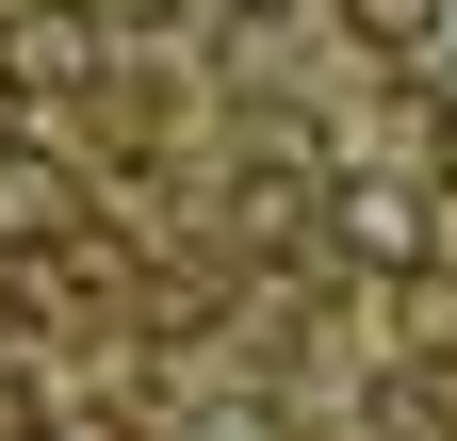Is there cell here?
Returning <instances> with one entry per match:
<instances>
[{"mask_svg": "<svg viewBox=\"0 0 457 441\" xmlns=\"http://www.w3.org/2000/svg\"><path fill=\"white\" fill-rule=\"evenodd\" d=\"M343 245H360V262H425V212H409V180H360V196H343Z\"/></svg>", "mask_w": 457, "mask_h": 441, "instance_id": "cell-3", "label": "cell"}, {"mask_svg": "<svg viewBox=\"0 0 457 441\" xmlns=\"http://www.w3.org/2000/svg\"><path fill=\"white\" fill-rule=\"evenodd\" d=\"M0 82H98V17H82V0L0 17Z\"/></svg>", "mask_w": 457, "mask_h": 441, "instance_id": "cell-2", "label": "cell"}, {"mask_svg": "<svg viewBox=\"0 0 457 441\" xmlns=\"http://www.w3.org/2000/svg\"><path fill=\"white\" fill-rule=\"evenodd\" d=\"M0 245H82V163L0 147Z\"/></svg>", "mask_w": 457, "mask_h": 441, "instance_id": "cell-1", "label": "cell"}, {"mask_svg": "<svg viewBox=\"0 0 457 441\" xmlns=\"http://www.w3.org/2000/svg\"><path fill=\"white\" fill-rule=\"evenodd\" d=\"M0 147H17V82H0Z\"/></svg>", "mask_w": 457, "mask_h": 441, "instance_id": "cell-4", "label": "cell"}]
</instances>
